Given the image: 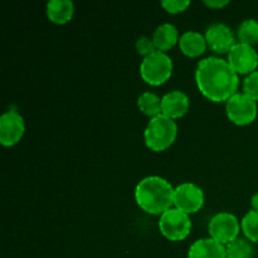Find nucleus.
<instances>
[{"mask_svg": "<svg viewBox=\"0 0 258 258\" xmlns=\"http://www.w3.org/2000/svg\"><path fill=\"white\" fill-rule=\"evenodd\" d=\"M48 19L55 24H66L75 14V5L71 0H50L47 4Z\"/></svg>", "mask_w": 258, "mask_h": 258, "instance_id": "obj_16", "label": "nucleus"}, {"mask_svg": "<svg viewBox=\"0 0 258 258\" xmlns=\"http://www.w3.org/2000/svg\"><path fill=\"white\" fill-rule=\"evenodd\" d=\"M226 251L227 258H252L254 254L251 241H248L247 238H242V237H238L233 242L227 244Z\"/></svg>", "mask_w": 258, "mask_h": 258, "instance_id": "obj_18", "label": "nucleus"}, {"mask_svg": "<svg viewBox=\"0 0 258 258\" xmlns=\"http://www.w3.org/2000/svg\"><path fill=\"white\" fill-rule=\"evenodd\" d=\"M161 106H163V115L168 116L171 120L180 118L188 112L189 97L181 91H171L163 96Z\"/></svg>", "mask_w": 258, "mask_h": 258, "instance_id": "obj_12", "label": "nucleus"}, {"mask_svg": "<svg viewBox=\"0 0 258 258\" xmlns=\"http://www.w3.org/2000/svg\"><path fill=\"white\" fill-rule=\"evenodd\" d=\"M25 125L22 116L14 110L4 112L0 117V143L4 146H13L22 140Z\"/></svg>", "mask_w": 258, "mask_h": 258, "instance_id": "obj_10", "label": "nucleus"}, {"mask_svg": "<svg viewBox=\"0 0 258 258\" xmlns=\"http://www.w3.org/2000/svg\"><path fill=\"white\" fill-rule=\"evenodd\" d=\"M188 258H227L226 246L213 238L198 239L189 248Z\"/></svg>", "mask_w": 258, "mask_h": 258, "instance_id": "obj_13", "label": "nucleus"}, {"mask_svg": "<svg viewBox=\"0 0 258 258\" xmlns=\"http://www.w3.org/2000/svg\"><path fill=\"white\" fill-rule=\"evenodd\" d=\"M136 50L140 55H144V58L148 57V55L153 54L154 52H156V47L154 44L153 39L148 37H140L136 42Z\"/></svg>", "mask_w": 258, "mask_h": 258, "instance_id": "obj_23", "label": "nucleus"}, {"mask_svg": "<svg viewBox=\"0 0 258 258\" xmlns=\"http://www.w3.org/2000/svg\"><path fill=\"white\" fill-rule=\"evenodd\" d=\"M204 37H206L207 45L218 54H224V53L228 54L229 50L236 44L231 28L226 24H222V23L212 24L207 29Z\"/></svg>", "mask_w": 258, "mask_h": 258, "instance_id": "obj_11", "label": "nucleus"}, {"mask_svg": "<svg viewBox=\"0 0 258 258\" xmlns=\"http://www.w3.org/2000/svg\"><path fill=\"white\" fill-rule=\"evenodd\" d=\"M241 228L248 241L258 243V212L249 211L242 219Z\"/></svg>", "mask_w": 258, "mask_h": 258, "instance_id": "obj_20", "label": "nucleus"}, {"mask_svg": "<svg viewBox=\"0 0 258 258\" xmlns=\"http://www.w3.org/2000/svg\"><path fill=\"white\" fill-rule=\"evenodd\" d=\"M226 112L229 120L236 125H249L257 117V101L244 92H237L226 102Z\"/></svg>", "mask_w": 258, "mask_h": 258, "instance_id": "obj_6", "label": "nucleus"}, {"mask_svg": "<svg viewBox=\"0 0 258 258\" xmlns=\"http://www.w3.org/2000/svg\"><path fill=\"white\" fill-rule=\"evenodd\" d=\"M211 238L219 242L223 246H227L234 239L238 238V233L241 231V223L236 216L228 212H221L212 217L208 226Z\"/></svg>", "mask_w": 258, "mask_h": 258, "instance_id": "obj_7", "label": "nucleus"}, {"mask_svg": "<svg viewBox=\"0 0 258 258\" xmlns=\"http://www.w3.org/2000/svg\"><path fill=\"white\" fill-rule=\"evenodd\" d=\"M239 43H244L253 47L258 43V20L247 19L239 24L237 30Z\"/></svg>", "mask_w": 258, "mask_h": 258, "instance_id": "obj_19", "label": "nucleus"}, {"mask_svg": "<svg viewBox=\"0 0 258 258\" xmlns=\"http://www.w3.org/2000/svg\"><path fill=\"white\" fill-rule=\"evenodd\" d=\"M178 135L175 121L165 115L150 118L144 133L145 144L153 151H164L170 148Z\"/></svg>", "mask_w": 258, "mask_h": 258, "instance_id": "obj_3", "label": "nucleus"}, {"mask_svg": "<svg viewBox=\"0 0 258 258\" xmlns=\"http://www.w3.org/2000/svg\"><path fill=\"white\" fill-rule=\"evenodd\" d=\"M173 73V60L166 53L156 50L144 58L140 64L141 78L148 85L160 86L165 83Z\"/></svg>", "mask_w": 258, "mask_h": 258, "instance_id": "obj_4", "label": "nucleus"}, {"mask_svg": "<svg viewBox=\"0 0 258 258\" xmlns=\"http://www.w3.org/2000/svg\"><path fill=\"white\" fill-rule=\"evenodd\" d=\"M189 5H190L189 0H164V2H161V7L170 14L183 13Z\"/></svg>", "mask_w": 258, "mask_h": 258, "instance_id": "obj_22", "label": "nucleus"}, {"mask_svg": "<svg viewBox=\"0 0 258 258\" xmlns=\"http://www.w3.org/2000/svg\"><path fill=\"white\" fill-rule=\"evenodd\" d=\"M196 81L202 95L213 102L228 101L238 90L239 78L228 60L208 57L198 63Z\"/></svg>", "mask_w": 258, "mask_h": 258, "instance_id": "obj_1", "label": "nucleus"}, {"mask_svg": "<svg viewBox=\"0 0 258 258\" xmlns=\"http://www.w3.org/2000/svg\"><path fill=\"white\" fill-rule=\"evenodd\" d=\"M179 47L184 54L194 58L203 54L208 45H207L206 37L202 33L196 32V30H188L179 38Z\"/></svg>", "mask_w": 258, "mask_h": 258, "instance_id": "obj_14", "label": "nucleus"}, {"mask_svg": "<svg viewBox=\"0 0 258 258\" xmlns=\"http://www.w3.org/2000/svg\"><path fill=\"white\" fill-rule=\"evenodd\" d=\"M159 229L161 234L170 241H183L190 233L191 221L189 214L176 208H170L160 216Z\"/></svg>", "mask_w": 258, "mask_h": 258, "instance_id": "obj_5", "label": "nucleus"}, {"mask_svg": "<svg viewBox=\"0 0 258 258\" xmlns=\"http://www.w3.org/2000/svg\"><path fill=\"white\" fill-rule=\"evenodd\" d=\"M204 204V193L193 183H183L174 189V208L186 214L197 213Z\"/></svg>", "mask_w": 258, "mask_h": 258, "instance_id": "obj_8", "label": "nucleus"}, {"mask_svg": "<svg viewBox=\"0 0 258 258\" xmlns=\"http://www.w3.org/2000/svg\"><path fill=\"white\" fill-rule=\"evenodd\" d=\"M251 206H252V211L258 212V193L254 194V196L251 198Z\"/></svg>", "mask_w": 258, "mask_h": 258, "instance_id": "obj_25", "label": "nucleus"}, {"mask_svg": "<svg viewBox=\"0 0 258 258\" xmlns=\"http://www.w3.org/2000/svg\"><path fill=\"white\" fill-rule=\"evenodd\" d=\"M179 38L180 37H179L178 29L170 23H164L156 28L151 39L155 44L156 50L165 53V50H169L176 43H179Z\"/></svg>", "mask_w": 258, "mask_h": 258, "instance_id": "obj_15", "label": "nucleus"}, {"mask_svg": "<svg viewBox=\"0 0 258 258\" xmlns=\"http://www.w3.org/2000/svg\"><path fill=\"white\" fill-rule=\"evenodd\" d=\"M204 4H206L207 7L212 8V9H219V8H223L226 7V5H228L229 2L228 0H206Z\"/></svg>", "mask_w": 258, "mask_h": 258, "instance_id": "obj_24", "label": "nucleus"}, {"mask_svg": "<svg viewBox=\"0 0 258 258\" xmlns=\"http://www.w3.org/2000/svg\"><path fill=\"white\" fill-rule=\"evenodd\" d=\"M243 91L254 101H258V70L247 76L243 81Z\"/></svg>", "mask_w": 258, "mask_h": 258, "instance_id": "obj_21", "label": "nucleus"}, {"mask_svg": "<svg viewBox=\"0 0 258 258\" xmlns=\"http://www.w3.org/2000/svg\"><path fill=\"white\" fill-rule=\"evenodd\" d=\"M228 63L237 75H251L258 67V53L252 45L236 43L228 53Z\"/></svg>", "mask_w": 258, "mask_h": 258, "instance_id": "obj_9", "label": "nucleus"}, {"mask_svg": "<svg viewBox=\"0 0 258 258\" xmlns=\"http://www.w3.org/2000/svg\"><path fill=\"white\" fill-rule=\"evenodd\" d=\"M174 189L161 176H148L136 185L135 201L149 214H163L174 206Z\"/></svg>", "mask_w": 258, "mask_h": 258, "instance_id": "obj_2", "label": "nucleus"}, {"mask_svg": "<svg viewBox=\"0 0 258 258\" xmlns=\"http://www.w3.org/2000/svg\"><path fill=\"white\" fill-rule=\"evenodd\" d=\"M139 110L149 117H156L163 113L161 98L153 92H144L138 100Z\"/></svg>", "mask_w": 258, "mask_h": 258, "instance_id": "obj_17", "label": "nucleus"}]
</instances>
